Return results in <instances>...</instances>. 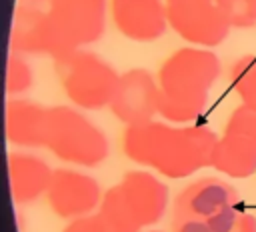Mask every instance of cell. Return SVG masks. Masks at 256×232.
<instances>
[{"label":"cell","mask_w":256,"mask_h":232,"mask_svg":"<svg viewBox=\"0 0 256 232\" xmlns=\"http://www.w3.org/2000/svg\"><path fill=\"white\" fill-rule=\"evenodd\" d=\"M218 134L204 124L170 126L164 122H144L126 126L122 136L124 154L142 166L154 168L166 178H188L210 166Z\"/></svg>","instance_id":"1"},{"label":"cell","mask_w":256,"mask_h":232,"mask_svg":"<svg viewBox=\"0 0 256 232\" xmlns=\"http://www.w3.org/2000/svg\"><path fill=\"white\" fill-rule=\"evenodd\" d=\"M220 60L210 48H180L172 52L158 70V114L176 124L196 120L208 104V94L220 76Z\"/></svg>","instance_id":"2"},{"label":"cell","mask_w":256,"mask_h":232,"mask_svg":"<svg viewBox=\"0 0 256 232\" xmlns=\"http://www.w3.org/2000/svg\"><path fill=\"white\" fill-rule=\"evenodd\" d=\"M236 188L206 176L188 184L172 204V232H230L240 216Z\"/></svg>","instance_id":"3"},{"label":"cell","mask_w":256,"mask_h":232,"mask_svg":"<svg viewBox=\"0 0 256 232\" xmlns=\"http://www.w3.org/2000/svg\"><path fill=\"white\" fill-rule=\"evenodd\" d=\"M168 206V186L146 170H130L108 188L98 210L108 214L128 232L154 226Z\"/></svg>","instance_id":"4"},{"label":"cell","mask_w":256,"mask_h":232,"mask_svg":"<svg viewBox=\"0 0 256 232\" xmlns=\"http://www.w3.org/2000/svg\"><path fill=\"white\" fill-rule=\"evenodd\" d=\"M46 148L60 160L80 166H98L110 144L106 134L72 106H52L48 112Z\"/></svg>","instance_id":"5"},{"label":"cell","mask_w":256,"mask_h":232,"mask_svg":"<svg viewBox=\"0 0 256 232\" xmlns=\"http://www.w3.org/2000/svg\"><path fill=\"white\" fill-rule=\"evenodd\" d=\"M54 68L66 96L84 110L108 106L120 80L112 64L82 48L56 56Z\"/></svg>","instance_id":"6"},{"label":"cell","mask_w":256,"mask_h":232,"mask_svg":"<svg viewBox=\"0 0 256 232\" xmlns=\"http://www.w3.org/2000/svg\"><path fill=\"white\" fill-rule=\"evenodd\" d=\"M106 0H50V56L98 42L106 30Z\"/></svg>","instance_id":"7"},{"label":"cell","mask_w":256,"mask_h":232,"mask_svg":"<svg viewBox=\"0 0 256 232\" xmlns=\"http://www.w3.org/2000/svg\"><path fill=\"white\" fill-rule=\"evenodd\" d=\"M210 166L230 178L256 174V108L240 104L218 138Z\"/></svg>","instance_id":"8"},{"label":"cell","mask_w":256,"mask_h":232,"mask_svg":"<svg viewBox=\"0 0 256 232\" xmlns=\"http://www.w3.org/2000/svg\"><path fill=\"white\" fill-rule=\"evenodd\" d=\"M170 28L190 44L214 48L228 38L230 24L216 0H166Z\"/></svg>","instance_id":"9"},{"label":"cell","mask_w":256,"mask_h":232,"mask_svg":"<svg viewBox=\"0 0 256 232\" xmlns=\"http://www.w3.org/2000/svg\"><path fill=\"white\" fill-rule=\"evenodd\" d=\"M108 108L126 126H136L154 120L160 110L158 82L144 68H132L120 74L116 92Z\"/></svg>","instance_id":"10"},{"label":"cell","mask_w":256,"mask_h":232,"mask_svg":"<svg viewBox=\"0 0 256 232\" xmlns=\"http://www.w3.org/2000/svg\"><path fill=\"white\" fill-rule=\"evenodd\" d=\"M102 196L104 194L92 176L68 168L54 170L52 184L46 194L52 212L66 220L92 214L96 208H100Z\"/></svg>","instance_id":"11"},{"label":"cell","mask_w":256,"mask_h":232,"mask_svg":"<svg viewBox=\"0 0 256 232\" xmlns=\"http://www.w3.org/2000/svg\"><path fill=\"white\" fill-rule=\"evenodd\" d=\"M110 14L118 32L134 42H154L170 26L162 0H110Z\"/></svg>","instance_id":"12"},{"label":"cell","mask_w":256,"mask_h":232,"mask_svg":"<svg viewBox=\"0 0 256 232\" xmlns=\"http://www.w3.org/2000/svg\"><path fill=\"white\" fill-rule=\"evenodd\" d=\"M54 170L40 158L28 152L8 154V182L10 194L16 204L36 202L48 194Z\"/></svg>","instance_id":"13"},{"label":"cell","mask_w":256,"mask_h":232,"mask_svg":"<svg viewBox=\"0 0 256 232\" xmlns=\"http://www.w3.org/2000/svg\"><path fill=\"white\" fill-rule=\"evenodd\" d=\"M48 112L38 102L16 98L6 102V138L22 148H46Z\"/></svg>","instance_id":"14"},{"label":"cell","mask_w":256,"mask_h":232,"mask_svg":"<svg viewBox=\"0 0 256 232\" xmlns=\"http://www.w3.org/2000/svg\"><path fill=\"white\" fill-rule=\"evenodd\" d=\"M10 48L20 54H50L48 12L30 2L18 4L14 10Z\"/></svg>","instance_id":"15"},{"label":"cell","mask_w":256,"mask_h":232,"mask_svg":"<svg viewBox=\"0 0 256 232\" xmlns=\"http://www.w3.org/2000/svg\"><path fill=\"white\" fill-rule=\"evenodd\" d=\"M230 84L242 104L256 108V54H242L230 66Z\"/></svg>","instance_id":"16"},{"label":"cell","mask_w":256,"mask_h":232,"mask_svg":"<svg viewBox=\"0 0 256 232\" xmlns=\"http://www.w3.org/2000/svg\"><path fill=\"white\" fill-rule=\"evenodd\" d=\"M32 84H34V72L30 64L26 62L24 54L12 50L8 54V64H6V92L22 94L30 90Z\"/></svg>","instance_id":"17"},{"label":"cell","mask_w":256,"mask_h":232,"mask_svg":"<svg viewBox=\"0 0 256 232\" xmlns=\"http://www.w3.org/2000/svg\"><path fill=\"white\" fill-rule=\"evenodd\" d=\"M230 28L256 26V0H216Z\"/></svg>","instance_id":"18"},{"label":"cell","mask_w":256,"mask_h":232,"mask_svg":"<svg viewBox=\"0 0 256 232\" xmlns=\"http://www.w3.org/2000/svg\"><path fill=\"white\" fill-rule=\"evenodd\" d=\"M64 232H128V230H124L108 214H104L102 210H98V212H92L88 216H82V218L72 220L64 228Z\"/></svg>","instance_id":"19"},{"label":"cell","mask_w":256,"mask_h":232,"mask_svg":"<svg viewBox=\"0 0 256 232\" xmlns=\"http://www.w3.org/2000/svg\"><path fill=\"white\" fill-rule=\"evenodd\" d=\"M230 232H256V218L248 212H242Z\"/></svg>","instance_id":"20"},{"label":"cell","mask_w":256,"mask_h":232,"mask_svg":"<svg viewBox=\"0 0 256 232\" xmlns=\"http://www.w3.org/2000/svg\"><path fill=\"white\" fill-rule=\"evenodd\" d=\"M22 2H42V0H22ZM50 2V0H48Z\"/></svg>","instance_id":"21"},{"label":"cell","mask_w":256,"mask_h":232,"mask_svg":"<svg viewBox=\"0 0 256 232\" xmlns=\"http://www.w3.org/2000/svg\"><path fill=\"white\" fill-rule=\"evenodd\" d=\"M150 232H162V230H150Z\"/></svg>","instance_id":"22"}]
</instances>
